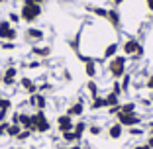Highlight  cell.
I'll use <instances>...</instances> for the list:
<instances>
[{
	"label": "cell",
	"instance_id": "cell-29",
	"mask_svg": "<svg viewBox=\"0 0 153 149\" xmlns=\"http://www.w3.org/2000/svg\"><path fill=\"white\" fill-rule=\"evenodd\" d=\"M32 136H33V131H30V130H22V131L18 133V137H16V141H18V143H26V141L32 139Z\"/></svg>",
	"mask_w": 153,
	"mask_h": 149
},
{
	"label": "cell",
	"instance_id": "cell-2",
	"mask_svg": "<svg viewBox=\"0 0 153 149\" xmlns=\"http://www.w3.org/2000/svg\"><path fill=\"white\" fill-rule=\"evenodd\" d=\"M128 61H130V59H128L126 55H120V53L108 61V67L106 69H108V75L114 79V81H120V79L128 73Z\"/></svg>",
	"mask_w": 153,
	"mask_h": 149
},
{
	"label": "cell",
	"instance_id": "cell-54",
	"mask_svg": "<svg viewBox=\"0 0 153 149\" xmlns=\"http://www.w3.org/2000/svg\"><path fill=\"white\" fill-rule=\"evenodd\" d=\"M4 2H8V0H0V4H4Z\"/></svg>",
	"mask_w": 153,
	"mask_h": 149
},
{
	"label": "cell",
	"instance_id": "cell-16",
	"mask_svg": "<svg viewBox=\"0 0 153 149\" xmlns=\"http://www.w3.org/2000/svg\"><path fill=\"white\" fill-rule=\"evenodd\" d=\"M106 22H108L110 26L114 27V30H120V27H122V14L118 12L116 8H110V10H108V18H106Z\"/></svg>",
	"mask_w": 153,
	"mask_h": 149
},
{
	"label": "cell",
	"instance_id": "cell-4",
	"mask_svg": "<svg viewBox=\"0 0 153 149\" xmlns=\"http://www.w3.org/2000/svg\"><path fill=\"white\" fill-rule=\"evenodd\" d=\"M18 79H20V71L16 65H8L2 71V86H6V88H14L18 85Z\"/></svg>",
	"mask_w": 153,
	"mask_h": 149
},
{
	"label": "cell",
	"instance_id": "cell-7",
	"mask_svg": "<svg viewBox=\"0 0 153 149\" xmlns=\"http://www.w3.org/2000/svg\"><path fill=\"white\" fill-rule=\"evenodd\" d=\"M24 39L27 43H32V45H37L41 41L45 39V32L41 27H33V26H27V30L24 32Z\"/></svg>",
	"mask_w": 153,
	"mask_h": 149
},
{
	"label": "cell",
	"instance_id": "cell-21",
	"mask_svg": "<svg viewBox=\"0 0 153 149\" xmlns=\"http://www.w3.org/2000/svg\"><path fill=\"white\" fill-rule=\"evenodd\" d=\"M104 102H106V108H112V106H120V96L114 94V92L108 90V94H104Z\"/></svg>",
	"mask_w": 153,
	"mask_h": 149
},
{
	"label": "cell",
	"instance_id": "cell-24",
	"mask_svg": "<svg viewBox=\"0 0 153 149\" xmlns=\"http://www.w3.org/2000/svg\"><path fill=\"white\" fill-rule=\"evenodd\" d=\"M20 131H22V126H20V124H10L8 130H6V137H10V139H16Z\"/></svg>",
	"mask_w": 153,
	"mask_h": 149
},
{
	"label": "cell",
	"instance_id": "cell-18",
	"mask_svg": "<svg viewBox=\"0 0 153 149\" xmlns=\"http://www.w3.org/2000/svg\"><path fill=\"white\" fill-rule=\"evenodd\" d=\"M73 131H75V136L79 137V139H82V137H85V133L88 131V122H85V120H76Z\"/></svg>",
	"mask_w": 153,
	"mask_h": 149
},
{
	"label": "cell",
	"instance_id": "cell-48",
	"mask_svg": "<svg viewBox=\"0 0 153 149\" xmlns=\"http://www.w3.org/2000/svg\"><path fill=\"white\" fill-rule=\"evenodd\" d=\"M131 149H149V147H147L145 143H135V145H134Z\"/></svg>",
	"mask_w": 153,
	"mask_h": 149
},
{
	"label": "cell",
	"instance_id": "cell-43",
	"mask_svg": "<svg viewBox=\"0 0 153 149\" xmlns=\"http://www.w3.org/2000/svg\"><path fill=\"white\" fill-rule=\"evenodd\" d=\"M120 114V106H112V108H108V116H118Z\"/></svg>",
	"mask_w": 153,
	"mask_h": 149
},
{
	"label": "cell",
	"instance_id": "cell-51",
	"mask_svg": "<svg viewBox=\"0 0 153 149\" xmlns=\"http://www.w3.org/2000/svg\"><path fill=\"white\" fill-rule=\"evenodd\" d=\"M110 2H112V4H114V6H120V4H122V2H124V0H110Z\"/></svg>",
	"mask_w": 153,
	"mask_h": 149
},
{
	"label": "cell",
	"instance_id": "cell-3",
	"mask_svg": "<svg viewBox=\"0 0 153 149\" xmlns=\"http://www.w3.org/2000/svg\"><path fill=\"white\" fill-rule=\"evenodd\" d=\"M41 14H43L41 4H22V8H20V18H22V22H26L27 26H32L33 22H37Z\"/></svg>",
	"mask_w": 153,
	"mask_h": 149
},
{
	"label": "cell",
	"instance_id": "cell-9",
	"mask_svg": "<svg viewBox=\"0 0 153 149\" xmlns=\"http://www.w3.org/2000/svg\"><path fill=\"white\" fill-rule=\"evenodd\" d=\"M116 122H120L122 126L128 130V128H134V126H141V116L137 112H134V114H118Z\"/></svg>",
	"mask_w": 153,
	"mask_h": 149
},
{
	"label": "cell",
	"instance_id": "cell-5",
	"mask_svg": "<svg viewBox=\"0 0 153 149\" xmlns=\"http://www.w3.org/2000/svg\"><path fill=\"white\" fill-rule=\"evenodd\" d=\"M18 39V27L12 26L8 20H0V41H16Z\"/></svg>",
	"mask_w": 153,
	"mask_h": 149
},
{
	"label": "cell",
	"instance_id": "cell-35",
	"mask_svg": "<svg viewBox=\"0 0 153 149\" xmlns=\"http://www.w3.org/2000/svg\"><path fill=\"white\" fill-rule=\"evenodd\" d=\"M53 90V85L51 82H43V85H39V92L41 94H47V92Z\"/></svg>",
	"mask_w": 153,
	"mask_h": 149
},
{
	"label": "cell",
	"instance_id": "cell-19",
	"mask_svg": "<svg viewBox=\"0 0 153 149\" xmlns=\"http://www.w3.org/2000/svg\"><path fill=\"white\" fill-rule=\"evenodd\" d=\"M106 108V102H104V96H96V98H90L88 102V110L90 112H100V110Z\"/></svg>",
	"mask_w": 153,
	"mask_h": 149
},
{
	"label": "cell",
	"instance_id": "cell-15",
	"mask_svg": "<svg viewBox=\"0 0 153 149\" xmlns=\"http://www.w3.org/2000/svg\"><path fill=\"white\" fill-rule=\"evenodd\" d=\"M30 53L33 55V57L37 59H47L51 53H53V49H51V45H32V49H30Z\"/></svg>",
	"mask_w": 153,
	"mask_h": 149
},
{
	"label": "cell",
	"instance_id": "cell-44",
	"mask_svg": "<svg viewBox=\"0 0 153 149\" xmlns=\"http://www.w3.org/2000/svg\"><path fill=\"white\" fill-rule=\"evenodd\" d=\"M140 102H141V106H145V108L151 106V100H149V98H140Z\"/></svg>",
	"mask_w": 153,
	"mask_h": 149
},
{
	"label": "cell",
	"instance_id": "cell-12",
	"mask_svg": "<svg viewBox=\"0 0 153 149\" xmlns=\"http://www.w3.org/2000/svg\"><path fill=\"white\" fill-rule=\"evenodd\" d=\"M82 63H85V75L88 77V81H96V77H98V59L86 57Z\"/></svg>",
	"mask_w": 153,
	"mask_h": 149
},
{
	"label": "cell",
	"instance_id": "cell-26",
	"mask_svg": "<svg viewBox=\"0 0 153 149\" xmlns=\"http://www.w3.org/2000/svg\"><path fill=\"white\" fill-rule=\"evenodd\" d=\"M131 75L130 73H126V75H124V77L120 79V85H122V90H124V94H126V92H130V88H131Z\"/></svg>",
	"mask_w": 153,
	"mask_h": 149
},
{
	"label": "cell",
	"instance_id": "cell-36",
	"mask_svg": "<svg viewBox=\"0 0 153 149\" xmlns=\"http://www.w3.org/2000/svg\"><path fill=\"white\" fill-rule=\"evenodd\" d=\"M131 61H141V59H143V45H141L140 47V49H137V51H135V53L134 55H131Z\"/></svg>",
	"mask_w": 153,
	"mask_h": 149
},
{
	"label": "cell",
	"instance_id": "cell-11",
	"mask_svg": "<svg viewBox=\"0 0 153 149\" xmlns=\"http://www.w3.org/2000/svg\"><path fill=\"white\" fill-rule=\"evenodd\" d=\"M65 114H69L71 118H81L82 114H85V98H76V100H73L71 104L67 106V112Z\"/></svg>",
	"mask_w": 153,
	"mask_h": 149
},
{
	"label": "cell",
	"instance_id": "cell-37",
	"mask_svg": "<svg viewBox=\"0 0 153 149\" xmlns=\"http://www.w3.org/2000/svg\"><path fill=\"white\" fill-rule=\"evenodd\" d=\"M10 114L12 110H0V122H10Z\"/></svg>",
	"mask_w": 153,
	"mask_h": 149
},
{
	"label": "cell",
	"instance_id": "cell-45",
	"mask_svg": "<svg viewBox=\"0 0 153 149\" xmlns=\"http://www.w3.org/2000/svg\"><path fill=\"white\" fill-rule=\"evenodd\" d=\"M45 0H24V4H43Z\"/></svg>",
	"mask_w": 153,
	"mask_h": 149
},
{
	"label": "cell",
	"instance_id": "cell-20",
	"mask_svg": "<svg viewBox=\"0 0 153 149\" xmlns=\"http://www.w3.org/2000/svg\"><path fill=\"white\" fill-rule=\"evenodd\" d=\"M86 94H88V98H96V96H100V86L96 81H88L86 82Z\"/></svg>",
	"mask_w": 153,
	"mask_h": 149
},
{
	"label": "cell",
	"instance_id": "cell-39",
	"mask_svg": "<svg viewBox=\"0 0 153 149\" xmlns=\"http://www.w3.org/2000/svg\"><path fill=\"white\" fill-rule=\"evenodd\" d=\"M145 88H149V90L153 92V73H149L147 79H145Z\"/></svg>",
	"mask_w": 153,
	"mask_h": 149
},
{
	"label": "cell",
	"instance_id": "cell-14",
	"mask_svg": "<svg viewBox=\"0 0 153 149\" xmlns=\"http://www.w3.org/2000/svg\"><path fill=\"white\" fill-rule=\"evenodd\" d=\"M106 133H108V139H122L124 137V133H126V128L122 126L120 122H112L108 126V130H106Z\"/></svg>",
	"mask_w": 153,
	"mask_h": 149
},
{
	"label": "cell",
	"instance_id": "cell-52",
	"mask_svg": "<svg viewBox=\"0 0 153 149\" xmlns=\"http://www.w3.org/2000/svg\"><path fill=\"white\" fill-rule=\"evenodd\" d=\"M149 100H151V104H153V92H151V96H149Z\"/></svg>",
	"mask_w": 153,
	"mask_h": 149
},
{
	"label": "cell",
	"instance_id": "cell-49",
	"mask_svg": "<svg viewBox=\"0 0 153 149\" xmlns=\"http://www.w3.org/2000/svg\"><path fill=\"white\" fill-rule=\"evenodd\" d=\"M145 4H147V10L153 12V0H145Z\"/></svg>",
	"mask_w": 153,
	"mask_h": 149
},
{
	"label": "cell",
	"instance_id": "cell-38",
	"mask_svg": "<svg viewBox=\"0 0 153 149\" xmlns=\"http://www.w3.org/2000/svg\"><path fill=\"white\" fill-rule=\"evenodd\" d=\"M20 120V110H12V114H10V124H18Z\"/></svg>",
	"mask_w": 153,
	"mask_h": 149
},
{
	"label": "cell",
	"instance_id": "cell-32",
	"mask_svg": "<svg viewBox=\"0 0 153 149\" xmlns=\"http://www.w3.org/2000/svg\"><path fill=\"white\" fill-rule=\"evenodd\" d=\"M12 108H14L12 98H6V96H2V98H0V110H12Z\"/></svg>",
	"mask_w": 153,
	"mask_h": 149
},
{
	"label": "cell",
	"instance_id": "cell-40",
	"mask_svg": "<svg viewBox=\"0 0 153 149\" xmlns=\"http://www.w3.org/2000/svg\"><path fill=\"white\" fill-rule=\"evenodd\" d=\"M41 61H32V63H24V69H39Z\"/></svg>",
	"mask_w": 153,
	"mask_h": 149
},
{
	"label": "cell",
	"instance_id": "cell-34",
	"mask_svg": "<svg viewBox=\"0 0 153 149\" xmlns=\"http://www.w3.org/2000/svg\"><path fill=\"white\" fill-rule=\"evenodd\" d=\"M110 92H114V94H118V96L122 98L124 90H122V85H120V81H114V82H112V86H110Z\"/></svg>",
	"mask_w": 153,
	"mask_h": 149
},
{
	"label": "cell",
	"instance_id": "cell-27",
	"mask_svg": "<svg viewBox=\"0 0 153 149\" xmlns=\"http://www.w3.org/2000/svg\"><path fill=\"white\" fill-rule=\"evenodd\" d=\"M30 112H24V110H20V120H18V124L22 126V130H30Z\"/></svg>",
	"mask_w": 153,
	"mask_h": 149
},
{
	"label": "cell",
	"instance_id": "cell-6",
	"mask_svg": "<svg viewBox=\"0 0 153 149\" xmlns=\"http://www.w3.org/2000/svg\"><path fill=\"white\" fill-rule=\"evenodd\" d=\"M55 128H57L59 136L65 133V131H73V128H75V118H71L69 114H59V116L55 118Z\"/></svg>",
	"mask_w": 153,
	"mask_h": 149
},
{
	"label": "cell",
	"instance_id": "cell-41",
	"mask_svg": "<svg viewBox=\"0 0 153 149\" xmlns=\"http://www.w3.org/2000/svg\"><path fill=\"white\" fill-rule=\"evenodd\" d=\"M10 122H0V137H6V130H8Z\"/></svg>",
	"mask_w": 153,
	"mask_h": 149
},
{
	"label": "cell",
	"instance_id": "cell-1",
	"mask_svg": "<svg viewBox=\"0 0 153 149\" xmlns=\"http://www.w3.org/2000/svg\"><path fill=\"white\" fill-rule=\"evenodd\" d=\"M30 120H32L30 122V131H33V133H49L51 131V122L45 112L36 110V112L30 114Z\"/></svg>",
	"mask_w": 153,
	"mask_h": 149
},
{
	"label": "cell",
	"instance_id": "cell-42",
	"mask_svg": "<svg viewBox=\"0 0 153 149\" xmlns=\"http://www.w3.org/2000/svg\"><path fill=\"white\" fill-rule=\"evenodd\" d=\"M63 81H65V82H71V81H73L71 71H69V69H65V71H63Z\"/></svg>",
	"mask_w": 153,
	"mask_h": 149
},
{
	"label": "cell",
	"instance_id": "cell-47",
	"mask_svg": "<svg viewBox=\"0 0 153 149\" xmlns=\"http://www.w3.org/2000/svg\"><path fill=\"white\" fill-rule=\"evenodd\" d=\"M145 145H147L149 149H153V136H149L147 139H145Z\"/></svg>",
	"mask_w": 153,
	"mask_h": 149
},
{
	"label": "cell",
	"instance_id": "cell-22",
	"mask_svg": "<svg viewBox=\"0 0 153 149\" xmlns=\"http://www.w3.org/2000/svg\"><path fill=\"white\" fill-rule=\"evenodd\" d=\"M86 10H88L90 14L98 16V18H102V20L108 18V10H106V8H100V6H86Z\"/></svg>",
	"mask_w": 153,
	"mask_h": 149
},
{
	"label": "cell",
	"instance_id": "cell-30",
	"mask_svg": "<svg viewBox=\"0 0 153 149\" xmlns=\"http://www.w3.org/2000/svg\"><path fill=\"white\" fill-rule=\"evenodd\" d=\"M145 133V130L141 126H134V128H128V136H131V137H141Z\"/></svg>",
	"mask_w": 153,
	"mask_h": 149
},
{
	"label": "cell",
	"instance_id": "cell-55",
	"mask_svg": "<svg viewBox=\"0 0 153 149\" xmlns=\"http://www.w3.org/2000/svg\"><path fill=\"white\" fill-rule=\"evenodd\" d=\"M14 149H26V147H14Z\"/></svg>",
	"mask_w": 153,
	"mask_h": 149
},
{
	"label": "cell",
	"instance_id": "cell-31",
	"mask_svg": "<svg viewBox=\"0 0 153 149\" xmlns=\"http://www.w3.org/2000/svg\"><path fill=\"white\" fill-rule=\"evenodd\" d=\"M6 20H8L12 26H18V24L22 22V18H20V12H14V10H12V12H8V18H6Z\"/></svg>",
	"mask_w": 153,
	"mask_h": 149
},
{
	"label": "cell",
	"instance_id": "cell-33",
	"mask_svg": "<svg viewBox=\"0 0 153 149\" xmlns=\"http://www.w3.org/2000/svg\"><path fill=\"white\" fill-rule=\"evenodd\" d=\"M0 49L4 51H16L18 45H16V41H0Z\"/></svg>",
	"mask_w": 153,
	"mask_h": 149
},
{
	"label": "cell",
	"instance_id": "cell-8",
	"mask_svg": "<svg viewBox=\"0 0 153 149\" xmlns=\"http://www.w3.org/2000/svg\"><path fill=\"white\" fill-rule=\"evenodd\" d=\"M27 104L33 108V112L36 110H41V112H45L47 110V106H49V100H47V94H41V92H36V94L27 96Z\"/></svg>",
	"mask_w": 153,
	"mask_h": 149
},
{
	"label": "cell",
	"instance_id": "cell-28",
	"mask_svg": "<svg viewBox=\"0 0 153 149\" xmlns=\"http://www.w3.org/2000/svg\"><path fill=\"white\" fill-rule=\"evenodd\" d=\"M86 133H90L92 137H98L100 133H102V126H100V124H96V122L88 124V131H86Z\"/></svg>",
	"mask_w": 153,
	"mask_h": 149
},
{
	"label": "cell",
	"instance_id": "cell-25",
	"mask_svg": "<svg viewBox=\"0 0 153 149\" xmlns=\"http://www.w3.org/2000/svg\"><path fill=\"white\" fill-rule=\"evenodd\" d=\"M61 139L65 141L67 145H73V143H81V139L75 136V131H65V133H61Z\"/></svg>",
	"mask_w": 153,
	"mask_h": 149
},
{
	"label": "cell",
	"instance_id": "cell-53",
	"mask_svg": "<svg viewBox=\"0 0 153 149\" xmlns=\"http://www.w3.org/2000/svg\"><path fill=\"white\" fill-rule=\"evenodd\" d=\"M0 85H2V71H0Z\"/></svg>",
	"mask_w": 153,
	"mask_h": 149
},
{
	"label": "cell",
	"instance_id": "cell-46",
	"mask_svg": "<svg viewBox=\"0 0 153 149\" xmlns=\"http://www.w3.org/2000/svg\"><path fill=\"white\" fill-rule=\"evenodd\" d=\"M63 149H82V147H81V143H73V145H65Z\"/></svg>",
	"mask_w": 153,
	"mask_h": 149
},
{
	"label": "cell",
	"instance_id": "cell-56",
	"mask_svg": "<svg viewBox=\"0 0 153 149\" xmlns=\"http://www.w3.org/2000/svg\"><path fill=\"white\" fill-rule=\"evenodd\" d=\"M14 2H24V0H14Z\"/></svg>",
	"mask_w": 153,
	"mask_h": 149
},
{
	"label": "cell",
	"instance_id": "cell-13",
	"mask_svg": "<svg viewBox=\"0 0 153 149\" xmlns=\"http://www.w3.org/2000/svg\"><path fill=\"white\" fill-rule=\"evenodd\" d=\"M18 85L22 86V90L26 92L27 96H32V94H36V92H39V86L33 82L32 77H20L18 79Z\"/></svg>",
	"mask_w": 153,
	"mask_h": 149
},
{
	"label": "cell",
	"instance_id": "cell-17",
	"mask_svg": "<svg viewBox=\"0 0 153 149\" xmlns=\"http://www.w3.org/2000/svg\"><path fill=\"white\" fill-rule=\"evenodd\" d=\"M118 51H120V43L118 41H110V43H106V47L102 49V59H112L118 55Z\"/></svg>",
	"mask_w": 153,
	"mask_h": 149
},
{
	"label": "cell",
	"instance_id": "cell-50",
	"mask_svg": "<svg viewBox=\"0 0 153 149\" xmlns=\"http://www.w3.org/2000/svg\"><path fill=\"white\" fill-rule=\"evenodd\" d=\"M147 131H149V136H153V122L147 124Z\"/></svg>",
	"mask_w": 153,
	"mask_h": 149
},
{
	"label": "cell",
	"instance_id": "cell-10",
	"mask_svg": "<svg viewBox=\"0 0 153 149\" xmlns=\"http://www.w3.org/2000/svg\"><path fill=\"white\" fill-rule=\"evenodd\" d=\"M140 47H141V43H140V39H135V37H126V39L120 43V51L126 55L128 59H130L135 51L140 49Z\"/></svg>",
	"mask_w": 153,
	"mask_h": 149
},
{
	"label": "cell",
	"instance_id": "cell-23",
	"mask_svg": "<svg viewBox=\"0 0 153 149\" xmlns=\"http://www.w3.org/2000/svg\"><path fill=\"white\" fill-rule=\"evenodd\" d=\"M137 112V104L135 102H122L120 104V114H134Z\"/></svg>",
	"mask_w": 153,
	"mask_h": 149
}]
</instances>
